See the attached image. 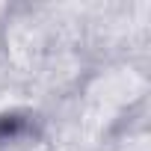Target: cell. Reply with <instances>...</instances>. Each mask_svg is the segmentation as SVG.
<instances>
[{
	"label": "cell",
	"mask_w": 151,
	"mask_h": 151,
	"mask_svg": "<svg viewBox=\"0 0 151 151\" xmlns=\"http://www.w3.org/2000/svg\"><path fill=\"white\" fill-rule=\"evenodd\" d=\"M33 130V122L27 116H18V113H9V116H0V148L27 136Z\"/></svg>",
	"instance_id": "1"
}]
</instances>
